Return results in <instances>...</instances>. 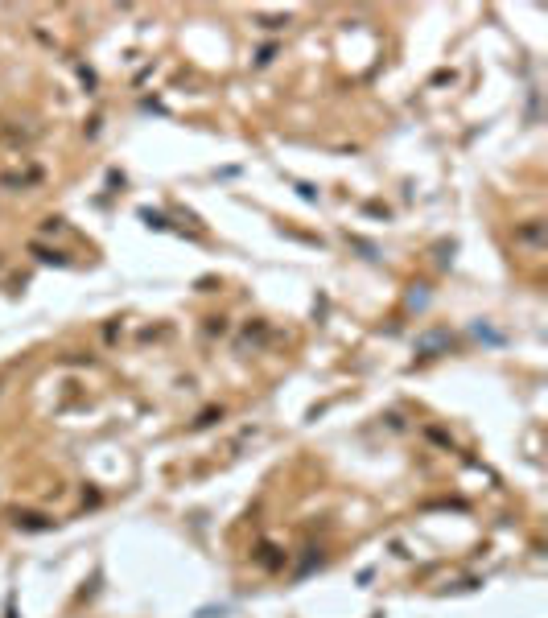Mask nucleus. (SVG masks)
<instances>
[{
  "instance_id": "1",
  "label": "nucleus",
  "mask_w": 548,
  "mask_h": 618,
  "mask_svg": "<svg viewBox=\"0 0 548 618\" xmlns=\"http://www.w3.org/2000/svg\"><path fill=\"white\" fill-rule=\"evenodd\" d=\"M540 231H545V227H540V223H532L528 231H516V239H520V243H528V247H540Z\"/></svg>"
}]
</instances>
